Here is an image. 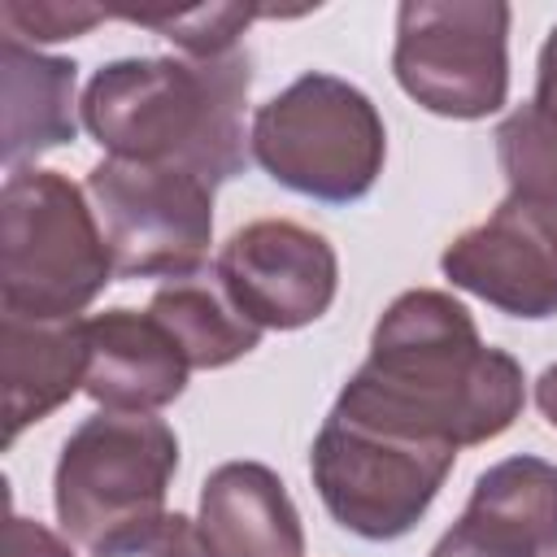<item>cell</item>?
Masks as SVG:
<instances>
[{"instance_id": "cell-10", "label": "cell", "mask_w": 557, "mask_h": 557, "mask_svg": "<svg viewBox=\"0 0 557 557\" xmlns=\"http://www.w3.org/2000/svg\"><path fill=\"white\" fill-rule=\"evenodd\" d=\"M440 270L509 318H557V205L509 191L487 222L444 248Z\"/></svg>"}, {"instance_id": "cell-19", "label": "cell", "mask_w": 557, "mask_h": 557, "mask_svg": "<svg viewBox=\"0 0 557 557\" xmlns=\"http://www.w3.org/2000/svg\"><path fill=\"white\" fill-rule=\"evenodd\" d=\"M91 557H213V548L200 535V522L183 513H157L148 522H135L104 544L91 548Z\"/></svg>"}, {"instance_id": "cell-20", "label": "cell", "mask_w": 557, "mask_h": 557, "mask_svg": "<svg viewBox=\"0 0 557 557\" xmlns=\"http://www.w3.org/2000/svg\"><path fill=\"white\" fill-rule=\"evenodd\" d=\"M4 35H30V39H74L83 30H91L96 22H104V9H87V4H4Z\"/></svg>"}, {"instance_id": "cell-2", "label": "cell", "mask_w": 557, "mask_h": 557, "mask_svg": "<svg viewBox=\"0 0 557 557\" xmlns=\"http://www.w3.org/2000/svg\"><path fill=\"white\" fill-rule=\"evenodd\" d=\"M252 57H122L91 74L83 126L117 161L183 165L213 187L244 174Z\"/></svg>"}, {"instance_id": "cell-22", "label": "cell", "mask_w": 557, "mask_h": 557, "mask_svg": "<svg viewBox=\"0 0 557 557\" xmlns=\"http://www.w3.org/2000/svg\"><path fill=\"white\" fill-rule=\"evenodd\" d=\"M535 113L544 122L557 126V26L548 30L544 48H540V70H535Z\"/></svg>"}, {"instance_id": "cell-7", "label": "cell", "mask_w": 557, "mask_h": 557, "mask_svg": "<svg viewBox=\"0 0 557 557\" xmlns=\"http://www.w3.org/2000/svg\"><path fill=\"white\" fill-rule=\"evenodd\" d=\"M453 461L457 448L448 444L387 435L331 409L313 440L309 474L344 531L361 540H400L422 522Z\"/></svg>"}, {"instance_id": "cell-17", "label": "cell", "mask_w": 557, "mask_h": 557, "mask_svg": "<svg viewBox=\"0 0 557 557\" xmlns=\"http://www.w3.org/2000/svg\"><path fill=\"white\" fill-rule=\"evenodd\" d=\"M496 161L513 196L557 205V126L535 113V104L513 109L496 126Z\"/></svg>"}, {"instance_id": "cell-6", "label": "cell", "mask_w": 557, "mask_h": 557, "mask_svg": "<svg viewBox=\"0 0 557 557\" xmlns=\"http://www.w3.org/2000/svg\"><path fill=\"white\" fill-rule=\"evenodd\" d=\"M104 231L113 274L196 278L213 244V183L183 165L104 157L83 183Z\"/></svg>"}, {"instance_id": "cell-12", "label": "cell", "mask_w": 557, "mask_h": 557, "mask_svg": "<svg viewBox=\"0 0 557 557\" xmlns=\"http://www.w3.org/2000/svg\"><path fill=\"white\" fill-rule=\"evenodd\" d=\"M187 357L170 331L144 309H104L87 318V383L83 392L113 413H152L183 396Z\"/></svg>"}, {"instance_id": "cell-11", "label": "cell", "mask_w": 557, "mask_h": 557, "mask_svg": "<svg viewBox=\"0 0 557 557\" xmlns=\"http://www.w3.org/2000/svg\"><path fill=\"white\" fill-rule=\"evenodd\" d=\"M431 557H557V466L531 453L487 466Z\"/></svg>"}, {"instance_id": "cell-1", "label": "cell", "mask_w": 557, "mask_h": 557, "mask_svg": "<svg viewBox=\"0 0 557 557\" xmlns=\"http://www.w3.org/2000/svg\"><path fill=\"white\" fill-rule=\"evenodd\" d=\"M522 400V366L479 339L470 309L444 292L413 287L383 309L370 357L331 409L387 435L470 448L509 431Z\"/></svg>"}, {"instance_id": "cell-14", "label": "cell", "mask_w": 557, "mask_h": 557, "mask_svg": "<svg viewBox=\"0 0 557 557\" xmlns=\"http://www.w3.org/2000/svg\"><path fill=\"white\" fill-rule=\"evenodd\" d=\"M200 535L213 557H305L300 513L261 461H226L200 487Z\"/></svg>"}, {"instance_id": "cell-15", "label": "cell", "mask_w": 557, "mask_h": 557, "mask_svg": "<svg viewBox=\"0 0 557 557\" xmlns=\"http://www.w3.org/2000/svg\"><path fill=\"white\" fill-rule=\"evenodd\" d=\"M0 83H4V170L9 174H17L26 161L78 135V117H74L78 65L74 61L44 57L17 35H4Z\"/></svg>"}, {"instance_id": "cell-3", "label": "cell", "mask_w": 557, "mask_h": 557, "mask_svg": "<svg viewBox=\"0 0 557 557\" xmlns=\"http://www.w3.org/2000/svg\"><path fill=\"white\" fill-rule=\"evenodd\" d=\"M113 278V257L83 187L57 170H17L0 191V313L65 322Z\"/></svg>"}, {"instance_id": "cell-16", "label": "cell", "mask_w": 557, "mask_h": 557, "mask_svg": "<svg viewBox=\"0 0 557 557\" xmlns=\"http://www.w3.org/2000/svg\"><path fill=\"white\" fill-rule=\"evenodd\" d=\"M148 313L170 331V339L183 348L191 370H222L239 357H248L261 344V326H252L231 296L218 287V278H178L165 283Z\"/></svg>"}, {"instance_id": "cell-4", "label": "cell", "mask_w": 557, "mask_h": 557, "mask_svg": "<svg viewBox=\"0 0 557 557\" xmlns=\"http://www.w3.org/2000/svg\"><path fill=\"white\" fill-rule=\"evenodd\" d=\"M248 144L252 161L278 187L322 205L370 196L387 157V131L374 100L322 70H309L270 96L252 113Z\"/></svg>"}, {"instance_id": "cell-21", "label": "cell", "mask_w": 557, "mask_h": 557, "mask_svg": "<svg viewBox=\"0 0 557 557\" xmlns=\"http://www.w3.org/2000/svg\"><path fill=\"white\" fill-rule=\"evenodd\" d=\"M4 557H74V548H70V540L48 531L44 522L9 513V522H4Z\"/></svg>"}, {"instance_id": "cell-5", "label": "cell", "mask_w": 557, "mask_h": 557, "mask_svg": "<svg viewBox=\"0 0 557 557\" xmlns=\"http://www.w3.org/2000/svg\"><path fill=\"white\" fill-rule=\"evenodd\" d=\"M178 470V440L152 413H91L65 440L52 505L61 531L87 553L109 535L165 513V492Z\"/></svg>"}, {"instance_id": "cell-8", "label": "cell", "mask_w": 557, "mask_h": 557, "mask_svg": "<svg viewBox=\"0 0 557 557\" xmlns=\"http://www.w3.org/2000/svg\"><path fill=\"white\" fill-rule=\"evenodd\" d=\"M505 48L509 4L500 0H405L396 9V83L435 117L496 113L509 96Z\"/></svg>"}, {"instance_id": "cell-23", "label": "cell", "mask_w": 557, "mask_h": 557, "mask_svg": "<svg viewBox=\"0 0 557 557\" xmlns=\"http://www.w3.org/2000/svg\"><path fill=\"white\" fill-rule=\"evenodd\" d=\"M535 405H540V413L557 426V366H548V370L535 379Z\"/></svg>"}, {"instance_id": "cell-9", "label": "cell", "mask_w": 557, "mask_h": 557, "mask_svg": "<svg viewBox=\"0 0 557 557\" xmlns=\"http://www.w3.org/2000/svg\"><path fill=\"white\" fill-rule=\"evenodd\" d=\"M213 278L252 326L300 331L331 309L339 261L326 235L292 218H261L222 244Z\"/></svg>"}, {"instance_id": "cell-18", "label": "cell", "mask_w": 557, "mask_h": 557, "mask_svg": "<svg viewBox=\"0 0 557 557\" xmlns=\"http://www.w3.org/2000/svg\"><path fill=\"white\" fill-rule=\"evenodd\" d=\"M126 22L161 30L170 44L183 48V57H222L239 48V35L261 9L244 4H205V9H178V13H122Z\"/></svg>"}, {"instance_id": "cell-13", "label": "cell", "mask_w": 557, "mask_h": 557, "mask_svg": "<svg viewBox=\"0 0 557 557\" xmlns=\"http://www.w3.org/2000/svg\"><path fill=\"white\" fill-rule=\"evenodd\" d=\"M87 383V318L35 322L0 313L4 448Z\"/></svg>"}]
</instances>
